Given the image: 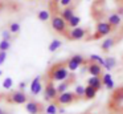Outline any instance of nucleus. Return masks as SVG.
Listing matches in <instances>:
<instances>
[{"label":"nucleus","mask_w":123,"mask_h":114,"mask_svg":"<svg viewBox=\"0 0 123 114\" xmlns=\"http://www.w3.org/2000/svg\"><path fill=\"white\" fill-rule=\"evenodd\" d=\"M70 77V73H69V69H68L66 64H57V65L52 66L50 70H49V80L52 81H65Z\"/></svg>","instance_id":"f257e3e1"},{"label":"nucleus","mask_w":123,"mask_h":114,"mask_svg":"<svg viewBox=\"0 0 123 114\" xmlns=\"http://www.w3.org/2000/svg\"><path fill=\"white\" fill-rule=\"evenodd\" d=\"M111 32H114L112 27L110 25L107 21H98L95 24V31H94V34L90 37V40H99L102 37L110 34Z\"/></svg>","instance_id":"f03ea898"},{"label":"nucleus","mask_w":123,"mask_h":114,"mask_svg":"<svg viewBox=\"0 0 123 114\" xmlns=\"http://www.w3.org/2000/svg\"><path fill=\"white\" fill-rule=\"evenodd\" d=\"M50 24H52V28H53L56 32L68 36V33H69V31H68V21H65L60 15L52 16L50 17Z\"/></svg>","instance_id":"7ed1b4c3"},{"label":"nucleus","mask_w":123,"mask_h":114,"mask_svg":"<svg viewBox=\"0 0 123 114\" xmlns=\"http://www.w3.org/2000/svg\"><path fill=\"white\" fill-rule=\"evenodd\" d=\"M81 100H82V98H80L74 92H68L66 90V92L58 94V97L56 98V102L58 103V105H72V103L78 102V101H81Z\"/></svg>","instance_id":"20e7f679"},{"label":"nucleus","mask_w":123,"mask_h":114,"mask_svg":"<svg viewBox=\"0 0 123 114\" xmlns=\"http://www.w3.org/2000/svg\"><path fill=\"white\" fill-rule=\"evenodd\" d=\"M57 97H58L57 86L53 84L52 80H49L45 84V87H44V98H45L46 101H56Z\"/></svg>","instance_id":"39448f33"},{"label":"nucleus","mask_w":123,"mask_h":114,"mask_svg":"<svg viewBox=\"0 0 123 114\" xmlns=\"http://www.w3.org/2000/svg\"><path fill=\"white\" fill-rule=\"evenodd\" d=\"M89 33L87 28H82V27H75V28H72L68 33V39L73 40V41H78V40L85 39V36Z\"/></svg>","instance_id":"423d86ee"},{"label":"nucleus","mask_w":123,"mask_h":114,"mask_svg":"<svg viewBox=\"0 0 123 114\" xmlns=\"http://www.w3.org/2000/svg\"><path fill=\"white\" fill-rule=\"evenodd\" d=\"M11 102L16 103V105H25L28 102V95L24 93V90H17L11 94Z\"/></svg>","instance_id":"0eeeda50"},{"label":"nucleus","mask_w":123,"mask_h":114,"mask_svg":"<svg viewBox=\"0 0 123 114\" xmlns=\"http://www.w3.org/2000/svg\"><path fill=\"white\" fill-rule=\"evenodd\" d=\"M29 90L33 95H38L43 90V82H41V76H36L35 78L32 80L29 85Z\"/></svg>","instance_id":"6e6552de"},{"label":"nucleus","mask_w":123,"mask_h":114,"mask_svg":"<svg viewBox=\"0 0 123 114\" xmlns=\"http://www.w3.org/2000/svg\"><path fill=\"white\" fill-rule=\"evenodd\" d=\"M25 110H27L28 114H40L41 110H43V107H41V105L38 102H36V101H28V102L25 103Z\"/></svg>","instance_id":"1a4fd4ad"},{"label":"nucleus","mask_w":123,"mask_h":114,"mask_svg":"<svg viewBox=\"0 0 123 114\" xmlns=\"http://www.w3.org/2000/svg\"><path fill=\"white\" fill-rule=\"evenodd\" d=\"M107 23L112 27V29H115L117 27L120 25V23H122V17H120V15L118 12L110 13L109 17H107Z\"/></svg>","instance_id":"9d476101"},{"label":"nucleus","mask_w":123,"mask_h":114,"mask_svg":"<svg viewBox=\"0 0 123 114\" xmlns=\"http://www.w3.org/2000/svg\"><path fill=\"white\" fill-rule=\"evenodd\" d=\"M87 72L91 76H102V66L97 62H87Z\"/></svg>","instance_id":"9b49d317"},{"label":"nucleus","mask_w":123,"mask_h":114,"mask_svg":"<svg viewBox=\"0 0 123 114\" xmlns=\"http://www.w3.org/2000/svg\"><path fill=\"white\" fill-rule=\"evenodd\" d=\"M87 85L95 87L97 90H101L103 86V82H102V76H91L87 80Z\"/></svg>","instance_id":"f8f14e48"},{"label":"nucleus","mask_w":123,"mask_h":114,"mask_svg":"<svg viewBox=\"0 0 123 114\" xmlns=\"http://www.w3.org/2000/svg\"><path fill=\"white\" fill-rule=\"evenodd\" d=\"M117 40H118V37H109V39H106L101 44V49L103 50V52H109V50L117 44Z\"/></svg>","instance_id":"ddd939ff"},{"label":"nucleus","mask_w":123,"mask_h":114,"mask_svg":"<svg viewBox=\"0 0 123 114\" xmlns=\"http://www.w3.org/2000/svg\"><path fill=\"white\" fill-rule=\"evenodd\" d=\"M60 16H61V17L64 19L65 21H69L70 19L74 16V8L70 7V5H69V7H65L64 9L60 12Z\"/></svg>","instance_id":"4468645a"},{"label":"nucleus","mask_w":123,"mask_h":114,"mask_svg":"<svg viewBox=\"0 0 123 114\" xmlns=\"http://www.w3.org/2000/svg\"><path fill=\"white\" fill-rule=\"evenodd\" d=\"M97 93H98V90H97L95 87L87 85V86H85V95H83V100H86V101L93 100V98H95Z\"/></svg>","instance_id":"2eb2a0df"},{"label":"nucleus","mask_w":123,"mask_h":114,"mask_svg":"<svg viewBox=\"0 0 123 114\" xmlns=\"http://www.w3.org/2000/svg\"><path fill=\"white\" fill-rule=\"evenodd\" d=\"M102 82H103V85L109 90L114 89V81H112L111 74H110V73H103V74H102Z\"/></svg>","instance_id":"dca6fc26"},{"label":"nucleus","mask_w":123,"mask_h":114,"mask_svg":"<svg viewBox=\"0 0 123 114\" xmlns=\"http://www.w3.org/2000/svg\"><path fill=\"white\" fill-rule=\"evenodd\" d=\"M70 84H72V80H65V81H61L58 85H57V93L58 94H61V93H64V92H66L68 90V87L70 86Z\"/></svg>","instance_id":"f3484780"},{"label":"nucleus","mask_w":123,"mask_h":114,"mask_svg":"<svg viewBox=\"0 0 123 114\" xmlns=\"http://www.w3.org/2000/svg\"><path fill=\"white\" fill-rule=\"evenodd\" d=\"M61 45H62V41L61 40H58V39H54V40H52V42L49 44V47H48V50L49 52H56V50H58L60 48H61Z\"/></svg>","instance_id":"a211bd4d"},{"label":"nucleus","mask_w":123,"mask_h":114,"mask_svg":"<svg viewBox=\"0 0 123 114\" xmlns=\"http://www.w3.org/2000/svg\"><path fill=\"white\" fill-rule=\"evenodd\" d=\"M58 103L57 102H50L45 107V114H58Z\"/></svg>","instance_id":"6ab92c4d"},{"label":"nucleus","mask_w":123,"mask_h":114,"mask_svg":"<svg viewBox=\"0 0 123 114\" xmlns=\"http://www.w3.org/2000/svg\"><path fill=\"white\" fill-rule=\"evenodd\" d=\"M115 64H117V60H115L114 57H107V58H105V66L103 68L106 69V70H111L115 66Z\"/></svg>","instance_id":"aec40b11"},{"label":"nucleus","mask_w":123,"mask_h":114,"mask_svg":"<svg viewBox=\"0 0 123 114\" xmlns=\"http://www.w3.org/2000/svg\"><path fill=\"white\" fill-rule=\"evenodd\" d=\"M89 61H90V62L99 64L102 68L105 66V58H102L101 56H98V54H90V56H89Z\"/></svg>","instance_id":"412c9836"},{"label":"nucleus","mask_w":123,"mask_h":114,"mask_svg":"<svg viewBox=\"0 0 123 114\" xmlns=\"http://www.w3.org/2000/svg\"><path fill=\"white\" fill-rule=\"evenodd\" d=\"M50 12L49 11H38V13H37V19L40 21H48V20H50Z\"/></svg>","instance_id":"4be33fe9"},{"label":"nucleus","mask_w":123,"mask_h":114,"mask_svg":"<svg viewBox=\"0 0 123 114\" xmlns=\"http://www.w3.org/2000/svg\"><path fill=\"white\" fill-rule=\"evenodd\" d=\"M80 23H81V17L74 15L69 21H68V27H69V28H75V27H80Z\"/></svg>","instance_id":"5701e85b"},{"label":"nucleus","mask_w":123,"mask_h":114,"mask_svg":"<svg viewBox=\"0 0 123 114\" xmlns=\"http://www.w3.org/2000/svg\"><path fill=\"white\" fill-rule=\"evenodd\" d=\"M8 29L11 31V33H12V34H17L20 31H21V25H20V24L17 23V21H13V23L9 24V28H8Z\"/></svg>","instance_id":"b1692460"},{"label":"nucleus","mask_w":123,"mask_h":114,"mask_svg":"<svg viewBox=\"0 0 123 114\" xmlns=\"http://www.w3.org/2000/svg\"><path fill=\"white\" fill-rule=\"evenodd\" d=\"M11 49V41L9 40H3L0 41V50H4V52H8Z\"/></svg>","instance_id":"393cba45"},{"label":"nucleus","mask_w":123,"mask_h":114,"mask_svg":"<svg viewBox=\"0 0 123 114\" xmlns=\"http://www.w3.org/2000/svg\"><path fill=\"white\" fill-rule=\"evenodd\" d=\"M1 85H3V87L6 90H9V89H12V86H13V80H12L11 77H6Z\"/></svg>","instance_id":"a878e982"},{"label":"nucleus","mask_w":123,"mask_h":114,"mask_svg":"<svg viewBox=\"0 0 123 114\" xmlns=\"http://www.w3.org/2000/svg\"><path fill=\"white\" fill-rule=\"evenodd\" d=\"M74 93L80 98H83V95H85V86H82V85H77L75 89H74Z\"/></svg>","instance_id":"bb28decb"},{"label":"nucleus","mask_w":123,"mask_h":114,"mask_svg":"<svg viewBox=\"0 0 123 114\" xmlns=\"http://www.w3.org/2000/svg\"><path fill=\"white\" fill-rule=\"evenodd\" d=\"M1 39H3V40H9V41H11V40H12L11 31H9V29H6V31L1 32Z\"/></svg>","instance_id":"cd10ccee"},{"label":"nucleus","mask_w":123,"mask_h":114,"mask_svg":"<svg viewBox=\"0 0 123 114\" xmlns=\"http://www.w3.org/2000/svg\"><path fill=\"white\" fill-rule=\"evenodd\" d=\"M6 60H7V52H4V50H0V66L6 62Z\"/></svg>","instance_id":"c85d7f7f"},{"label":"nucleus","mask_w":123,"mask_h":114,"mask_svg":"<svg viewBox=\"0 0 123 114\" xmlns=\"http://www.w3.org/2000/svg\"><path fill=\"white\" fill-rule=\"evenodd\" d=\"M72 1H73V0H60V5H61L62 8L69 7V5L72 4Z\"/></svg>","instance_id":"c756f323"},{"label":"nucleus","mask_w":123,"mask_h":114,"mask_svg":"<svg viewBox=\"0 0 123 114\" xmlns=\"http://www.w3.org/2000/svg\"><path fill=\"white\" fill-rule=\"evenodd\" d=\"M25 87H27V82H25V81H20V84H19V90H24Z\"/></svg>","instance_id":"7c9ffc66"},{"label":"nucleus","mask_w":123,"mask_h":114,"mask_svg":"<svg viewBox=\"0 0 123 114\" xmlns=\"http://www.w3.org/2000/svg\"><path fill=\"white\" fill-rule=\"evenodd\" d=\"M58 113H60V114H64V113H65V109H64V107H60V109H58Z\"/></svg>","instance_id":"2f4dec72"},{"label":"nucleus","mask_w":123,"mask_h":114,"mask_svg":"<svg viewBox=\"0 0 123 114\" xmlns=\"http://www.w3.org/2000/svg\"><path fill=\"white\" fill-rule=\"evenodd\" d=\"M0 114H6V113L3 111V109H1V106H0Z\"/></svg>","instance_id":"473e14b6"},{"label":"nucleus","mask_w":123,"mask_h":114,"mask_svg":"<svg viewBox=\"0 0 123 114\" xmlns=\"http://www.w3.org/2000/svg\"><path fill=\"white\" fill-rule=\"evenodd\" d=\"M53 1H54V3H60V0H53Z\"/></svg>","instance_id":"72a5a7b5"},{"label":"nucleus","mask_w":123,"mask_h":114,"mask_svg":"<svg viewBox=\"0 0 123 114\" xmlns=\"http://www.w3.org/2000/svg\"><path fill=\"white\" fill-rule=\"evenodd\" d=\"M1 74H3V72H1V69H0V76H1Z\"/></svg>","instance_id":"f704fd0d"},{"label":"nucleus","mask_w":123,"mask_h":114,"mask_svg":"<svg viewBox=\"0 0 123 114\" xmlns=\"http://www.w3.org/2000/svg\"><path fill=\"white\" fill-rule=\"evenodd\" d=\"M122 37H123V31H122Z\"/></svg>","instance_id":"c9c22d12"},{"label":"nucleus","mask_w":123,"mask_h":114,"mask_svg":"<svg viewBox=\"0 0 123 114\" xmlns=\"http://www.w3.org/2000/svg\"><path fill=\"white\" fill-rule=\"evenodd\" d=\"M0 11H1V7H0Z\"/></svg>","instance_id":"e433bc0d"},{"label":"nucleus","mask_w":123,"mask_h":114,"mask_svg":"<svg viewBox=\"0 0 123 114\" xmlns=\"http://www.w3.org/2000/svg\"><path fill=\"white\" fill-rule=\"evenodd\" d=\"M122 1H123V0H122Z\"/></svg>","instance_id":"4c0bfd02"}]
</instances>
